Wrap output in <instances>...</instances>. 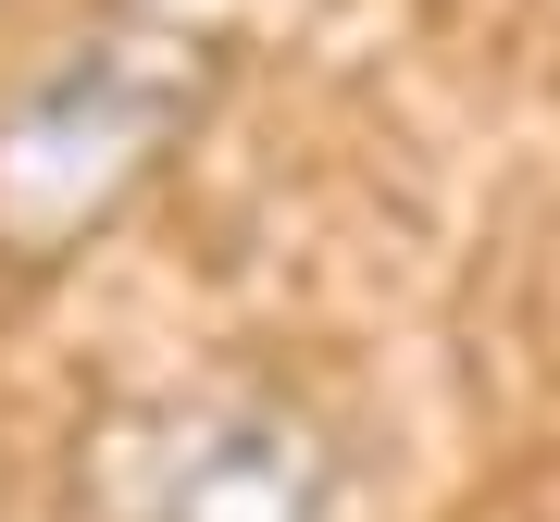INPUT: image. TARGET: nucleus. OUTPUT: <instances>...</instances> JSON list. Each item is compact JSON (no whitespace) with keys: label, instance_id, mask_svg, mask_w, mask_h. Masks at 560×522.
<instances>
[{"label":"nucleus","instance_id":"nucleus-1","mask_svg":"<svg viewBox=\"0 0 560 522\" xmlns=\"http://www.w3.org/2000/svg\"><path fill=\"white\" fill-rule=\"evenodd\" d=\"M200 112V62L175 38H75L0 100V261H62L138 200Z\"/></svg>","mask_w":560,"mask_h":522},{"label":"nucleus","instance_id":"nucleus-2","mask_svg":"<svg viewBox=\"0 0 560 522\" xmlns=\"http://www.w3.org/2000/svg\"><path fill=\"white\" fill-rule=\"evenodd\" d=\"M101 510L113 522H337V448L287 399L212 385L162 399L101 436Z\"/></svg>","mask_w":560,"mask_h":522}]
</instances>
